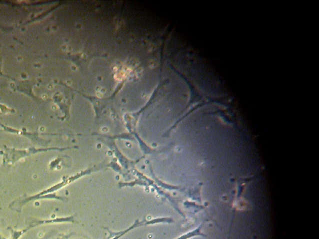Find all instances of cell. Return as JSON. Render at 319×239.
<instances>
[{
    "label": "cell",
    "instance_id": "1",
    "mask_svg": "<svg viewBox=\"0 0 319 239\" xmlns=\"http://www.w3.org/2000/svg\"><path fill=\"white\" fill-rule=\"evenodd\" d=\"M232 223H234V216H232V217L231 226H230V232L228 234V236L227 239H231V232H232Z\"/></svg>",
    "mask_w": 319,
    "mask_h": 239
}]
</instances>
